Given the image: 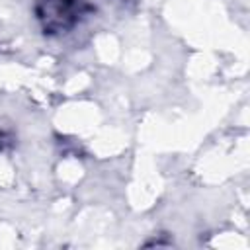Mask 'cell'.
<instances>
[{
    "mask_svg": "<svg viewBox=\"0 0 250 250\" xmlns=\"http://www.w3.org/2000/svg\"><path fill=\"white\" fill-rule=\"evenodd\" d=\"M92 10L88 0H35L33 4V14L45 35L72 31Z\"/></svg>",
    "mask_w": 250,
    "mask_h": 250,
    "instance_id": "cell-1",
    "label": "cell"
}]
</instances>
